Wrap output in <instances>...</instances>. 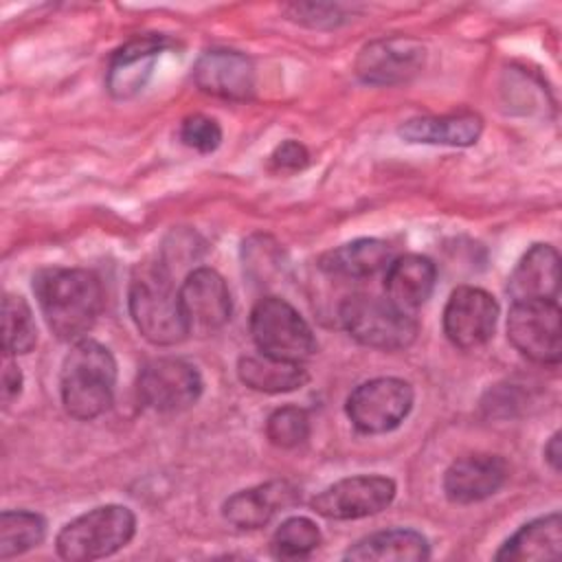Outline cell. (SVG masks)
<instances>
[{
  "label": "cell",
  "instance_id": "1",
  "mask_svg": "<svg viewBox=\"0 0 562 562\" xmlns=\"http://www.w3.org/2000/svg\"><path fill=\"white\" fill-rule=\"evenodd\" d=\"M33 292L48 329L59 340H79L103 310V285L83 268H42L33 277Z\"/></svg>",
  "mask_w": 562,
  "mask_h": 562
},
{
  "label": "cell",
  "instance_id": "2",
  "mask_svg": "<svg viewBox=\"0 0 562 562\" xmlns=\"http://www.w3.org/2000/svg\"><path fill=\"white\" fill-rule=\"evenodd\" d=\"M114 384L116 360L110 349L90 338L75 340L59 373L64 411L79 422L99 417L112 404Z\"/></svg>",
  "mask_w": 562,
  "mask_h": 562
},
{
  "label": "cell",
  "instance_id": "3",
  "mask_svg": "<svg viewBox=\"0 0 562 562\" xmlns=\"http://www.w3.org/2000/svg\"><path fill=\"white\" fill-rule=\"evenodd\" d=\"M127 305L136 329L151 345L169 347L191 334L178 290L162 263L136 268L130 281Z\"/></svg>",
  "mask_w": 562,
  "mask_h": 562
},
{
  "label": "cell",
  "instance_id": "4",
  "mask_svg": "<svg viewBox=\"0 0 562 562\" xmlns=\"http://www.w3.org/2000/svg\"><path fill=\"white\" fill-rule=\"evenodd\" d=\"M136 533V516L125 505H99L77 516L55 538L59 558L68 562H90L108 558Z\"/></svg>",
  "mask_w": 562,
  "mask_h": 562
},
{
  "label": "cell",
  "instance_id": "5",
  "mask_svg": "<svg viewBox=\"0 0 562 562\" xmlns=\"http://www.w3.org/2000/svg\"><path fill=\"white\" fill-rule=\"evenodd\" d=\"M340 321L347 334L364 347L397 351L417 338V321L389 299L353 294L340 305Z\"/></svg>",
  "mask_w": 562,
  "mask_h": 562
},
{
  "label": "cell",
  "instance_id": "6",
  "mask_svg": "<svg viewBox=\"0 0 562 562\" xmlns=\"http://www.w3.org/2000/svg\"><path fill=\"white\" fill-rule=\"evenodd\" d=\"M250 336L259 353L288 360L305 362L316 349V336L307 321L279 296H263L250 312Z\"/></svg>",
  "mask_w": 562,
  "mask_h": 562
},
{
  "label": "cell",
  "instance_id": "7",
  "mask_svg": "<svg viewBox=\"0 0 562 562\" xmlns=\"http://www.w3.org/2000/svg\"><path fill=\"white\" fill-rule=\"evenodd\" d=\"M415 402L413 386L402 378H373L358 384L345 404L347 417L364 435L395 430L411 413Z\"/></svg>",
  "mask_w": 562,
  "mask_h": 562
},
{
  "label": "cell",
  "instance_id": "8",
  "mask_svg": "<svg viewBox=\"0 0 562 562\" xmlns=\"http://www.w3.org/2000/svg\"><path fill=\"white\" fill-rule=\"evenodd\" d=\"M507 338L531 362L555 367L562 356L558 301H514L507 316Z\"/></svg>",
  "mask_w": 562,
  "mask_h": 562
},
{
  "label": "cell",
  "instance_id": "9",
  "mask_svg": "<svg viewBox=\"0 0 562 562\" xmlns=\"http://www.w3.org/2000/svg\"><path fill=\"white\" fill-rule=\"evenodd\" d=\"M200 371L182 358H154L136 380L138 400L156 413H180L202 395Z\"/></svg>",
  "mask_w": 562,
  "mask_h": 562
},
{
  "label": "cell",
  "instance_id": "10",
  "mask_svg": "<svg viewBox=\"0 0 562 562\" xmlns=\"http://www.w3.org/2000/svg\"><path fill=\"white\" fill-rule=\"evenodd\" d=\"M393 498V479L382 474H356L321 490L312 498V509L329 520H356L380 514Z\"/></svg>",
  "mask_w": 562,
  "mask_h": 562
},
{
  "label": "cell",
  "instance_id": "11",
  "mask_svg": "<svg viewBox=\"0 0 562 562\" xmlns=\"http://www.w3.org/2000/svg\"><path fill=\"white\" fill-rule=\"evenodd\" d=\"M426 64V46L413 37H380L362 46L356 75L369 86H400L415 79Z\"/></svg>",
  "mask_w": 562,
  "mask_h": 562
},
{
  "label": "cell",
  "instance_id": "12",
  "mask_svg": "<svg viewBox=\"0 0 562 562\" xmlns=\"http://www.w3.org/2000/svg\"><path fill=\"white\" fill-rule=\"evenodd\" d=\"M498 303L496 299L472 285L452 290L443 307V334L459 349L483 347L496 329Z\"/></svg>",
  "mask_w": 562,
  "mask_h": 562
},
{
  "label": "cell",
  "instance_id": "13",
  "mask_svg": "<svg viewBox=\"0 0 562 562\" xmlns=\"http://www.w3.org/2000/svg\"><path fill=\"white\" fill-rule=\"evenodd\" d=\"M180 305L189 325V331H215L224 327L233 312V301L224 277L213 268L191 270L180 290Z\"/></svg>",
  "mask_w": 562,
  "mask_h": 562
},
{
  "label": "cell",
  "instance_id": "14",
  "mask_svg": "<svg viewBox=\"0 0 562 562\" xmlns=\"http://www.w3.org/2000/svg\"><path fill=\"white\" fill-rule=\"evenodd\" d=\"M507 472V461L498 454L476 452L459 457L443 474V494L457 505L485 501L505 485Z\"/></svg>",
  "mask_w": 562,
  "mask_h": 562
},
{
  "label": "cell",
  "instance_id": "15",
  "mask_svg": "<svg viewBox=\"0 0 562 562\" xmlns=\"http://www.w3.org/2000/svg\"><path fill=\"white\" fill-rule=\"evenodd\" d=\"M193 81L206 94L246 101L255 92V68L239 50L213 48L198 57L193 66Z\"/></svg>",
  "mask_w": 562,
  "mask_h": 562
},
{
  "label": "cell",
  "instance_id": "16",
  "mask_svg": "<svg viewBox=\"0 0 562 562\" xmlns=\"http://www.w3.org/2000/svg\"><path fill=\"white\" fill-rule=\"evenodd\" d=\"M169 46L165 35H136L125 42L110 59L108 90L116 99L138 94L151 77L154 64Z\"/></svg>",
  "mask_w": 562,
  "mask_h": 562
},
{
  "label": "cell",
  "instance_id": "17",
  "mask_svg": "<svg viewBox=\"0 0 562 562\" xmlns=\"http://www.w3.org/2000/svg\"><path fill=\"white\" fill-rule=\"evenodd\" d=\"M299 492L288 481H268L248 490H239L222 505V516L237 529H261L279 509L292 507Z\"/></svg>",
  "mask_w": 562,
  "mask_h": 562
},
{
  "label": "cell",
  "instance_id": "18",
  "mask_svg": "<svg viewBox=\"0 0 562 562\" xmlns=\"http://www.w3.org/2000/svg\"><path fill=\"white\" fill-rule=\"evenodd\" d=\"M514 301H558L560 255L551 244H533L516 263L507 281Z\"/></svg>",
  "mask_w": 562,
  "mask_h": 562
},
{
  "label": "cell",
  "instance_id": "19",
  "mask_svg": "<svg viewBox=\"0 0 562 562\" xmlns=\"http://www.w3.org/2000/svg\"><path fill=\"white\" fill-rule=\"evenodd\" d=\"M437 281L435 263L424 255L393 257L384 274L386 299L400 310L413 314L432 294Z\"/></svg>",
  "mask_w": 562,
  "mask_h": 562
},
{
  "label": "cell",
  "instance_id": "20",
  "mask_svg": "<svg viewBox=\"0 0 562 562\" xmlns=\"http://www.w3.org/2000/svg\"><path fill=\"white\" fill-rule=\"evenodd\" d=\"M481 132H483V121L474 112L415 116L404 121L397 130V134L406 143L443 145V147H470L479 140Z\"/></svg>",
  "mask_w": 562,
  "mask_h": 562
},
{
  "label": "cell",
  "instance_id": "21",
  "mask_svg": "<svg viewBox=\"0 0 562 562\" xmlns=\"http://www.w3.org/2000/svg\"><path fill=\"white\" fill-rule=\"evenodd\" d=\"M562 551V518L558 512L525 522L494 553L505 562H542L558 560Z\"/></svg>",
  "mask_w": 562,
  "mask_h": 562
},
{
  "label": "cell",
  "instance_id": "22",
  "mask_svg": "<svg viewBox=\"0 0 562 562\" xmlns=\"http://www.w3.org/2000/svg\"><path fill=\"white\" fill-rule=\"evenodd\" d=\"M430 558L428 540L415 529H384L351 544L345 560L353 562H422Z\"/></svg>",
  "mask_w": 562,
  "mask_h": 562
},
{
  "label": "cell",
  "instance_id": "23",
  "mask_svg": "<svg viewBox=\"0 0 562 562\" xmlns=\"http://www.w3.org/2000/svg\"><path fill=\"white\" fill-rule=\"evenodd\" d=\"M391 261H393V248L386 241L362 237V239L342 244L334 250H327L321 257V268L334 277L367 279L378 274L380 270H386Z\"/></svg>",
  "mask_w": 562,
  "mask_h": 562
},
{
  "label": "cell",
  "instance_id": "24",
  "mask_svg": "<svg viewBox=\"0 0 562 562\" xmlns=\"http://www.w3.org/2000/svg\"><path fill=\"white\" fill-rule=\"evenodd\" d=\"M237 375L241 384L259 393H290L310 380L301 362L279 360L266 353L241 356L237 360Z\"/></svg>",
  "mask_w": 562,
  "mask_h": 562
},
{
  "label": "cell",
  "instance_id": "25",
  "mask_svg": "<svg viewBox=\"0 0 562 562\" xmlns=\"http://www.w3.org/2000/svg\"><path fill=\"white\" fill-rule=\"evenodd\" d=\"M46 536V520L29 509H4L0 516V558L22 555Z\"/></svg>",
  "mask_w": 562,
  "mask_h": 562
},
{
  "label": "cell",
  "instance_id": "26",
  "mask_svg": "<svg viewBox=\"0 0 562 562\" xmlns=\"http://www.w3.org/2000/svg\"><path fill=\"white\" fill-rule=\"evenodd\" d=\"M37 342V327L29 303L18 294H4L2 301V347L9 356L29 353Z\"/></svg>",
  "mask_w": 562,
  "mask_h": 562
},
{
  "label": "cell",
  "instance_id": "27",
  "mask_svg": "<svg viewBox=\"0 0 562 562\" xmlns=\"http://www.w3.org/2000/svg\"><path fill=\"white\" fill-rule=\"evenodd\" d=\"M321 544V529L305 516L285 518L270 538V551L279 560H301Z\"/></svg>",
  "mask_w": 562,
  "mask_h": 562
},
{
  "label": "cell",
  "instance_id": "28",
  "mask_svg": "<svg viewBox=\"0 0 562 562\" xmlns=\"http://www.w3.org/2000/svg\"><path fill=\"white\" fill-rule=\"evenodd\" d=\"M266 437L277 448H296L310 437V415L299 406H281L266 422Z\"/></svg>",
  "mask_w": 562,
  "mask_h": 562
},
{
  "label": "cell",
  "instance_id": "29",
  "mask_svg": "<svg viewBox=\"0 0 562 562\" xmlns=\"http://www.w3.org/2000/svg\"><path fill=\"white\" fill-rule=\"evenodd\" d=\"M178 136L182 140V145H187L200 154H211L222 143V127L215 119H211L206 114H191L180 123Z\"/></svg>",
  "mask_w": 562,
  "mask_h": 562
},
{
  "label": "cell",
  "instance_id": "30",
  "mask_svg": "<svg viewBox=\"0 0 562 562\" xmlns=\"http://www.w3.org/2000/svg\"><path fill=\"white\" fill-rule=\"evenodd\" d=\"M288 11L292 13V20L307 24V26H338L345 15L340 11V7L334 4H292L288 7Z\"/></svg>",
  "mask_w": 562,
  "mask_h": 562
},
{
  "label": "cell",
  "instance_id": "31",
  "mask_svg": "<svg viewBox=\"0 0 562 562\" xmlns=\"http://www.w3.org/2000/svg\"><path fill=\"white\" fill-rule=\"evenodd\" d=\"M307 162H310V154L305 145L292 138L281 143L270 156V165L277 171H296V169H303Z\"/></svg>",
  "mask_w": 562,
  "mask_h": 562
},
{
  "label": "cell",
  "instance_id": "32",
  "mask_svg": "<svg viewBox=\"0 0 562 562\" xmlns=\"http://www.w3.org/2000/svg\"><path fill=\"white\" fill-rule=\"evenodd\" d=\"M22 393V371L11 360L9 353H4V369H2V404L9 406L13 400H18Z\"/></svg>",
  "mask_w": 562,
  "mask_h": 562
},
{
  "label": "cell",
  "instance_id": "33",
  "mask_svg": "<svg viewBox=\"0 0 562 562\" xmlns=\"http://www.w3.org/2000/svg\"><path fill=\"white\" fill-rule=\"evenodd\" d=\"M544 461L551 465L553 472H560V461H562V448H560V432H553L551 439L544 446Z\"/></svg>",
  "mask_w": 562,
  "mask_h": 562
}]
</instances>
